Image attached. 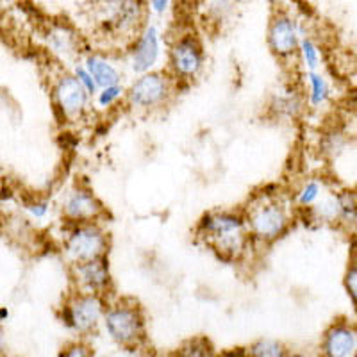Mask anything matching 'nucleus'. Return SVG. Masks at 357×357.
<instances>
[{
	"instance_id": "obj_1",
	"label": "nucleus",
	"mask_w": 357,
	"mask_h": 357,
	"mask_svg": "<svg viewBox=\"0 0 357 357\" xmlns=\"http://www.w3.org/2000/svg\"><path fill=\"white\" fill-rule=\"evenodd\" d=\"M197 240L223 261H240L254 247L240 209H215L199 220Z\"/></svg>"
},
{
	"instance_id": "obj_2",
	"label": "nucleus",
	"mask_w": 357,
	"mask_h": 357,
	"mask_svg": "<svg viewBox=\"0 0 357 357\" xmlns=\"http://www.w3.org/2000/svg\"><path fill=\"white\" fill-rule=\"evenodd\" d=\"M146 13L145 0H93L86 18L97 36L126 50L146 24Z\"/></svg>"
},
{
	"instance_id": "obj_3",
	"label": "nucleus",
	"mask_w": 357,
	"mask_h": 357,
	"mask_svg": "<svg viewBox=\"0 0 357 357\" xmlns=\"http://www.w3.org/2000/svg\"><path fill=\"white\" fill-rule=\"evenodd\" d=\"M241 211L252 243L256 247H270L284 238L295 222V206L291 199H286L279 191L270 193L263 190L254 193Z\"/></svg>"
},
{
	"instance_id": "obj_4",
	"label": "nucleus",
	"mask_w": 357,
	"mask_h": 357,
	"mask_svg": "<svg viewBox=\"0 0 357 357\" xmlns=\"http://www.w3.org/2000/svg\"><path fill=\"white\" fill-rule=\"evenodd\" d=\"M178 86L167 70H154L134 79L126 89V107L134 114H152L170 106Z\"/></svg>"
},
{
	"instance_id": "obj_5",
	"label": "nucleus",
	"mask_w": 357,
	"mask_h": 357,
	"mask_svg": "<svg viewBox=\"0 0 357 357\" xmlns=\"http://www.w3.org/2000/svg\"><path fill=\"white\" fill-rule=\"evenodd\" d=\"M111 248V236L104 227V222L73 223L66 225L63 236V256L68 264L86 263V261L107 257Z\"/></svg>"
},
{
	"instance_id": "obj_6",
	"label": "nucleus",
	"mask_w": 357,
	"mask_h": 357,
	"mask_svg": "<svg viewBox=\"0 0 357 357\" xmlns=\"http://www.w3.org/2000/svg\"><path fill=\"white\" fill-rule=\"evenodd\" d=\"M50 95L57 116L65 123L84 122L93 113V97L79 84L72 70L63 66L57 70L52 77Z\"/></svg>"
},
{
	"instance_id": "obj_7",
	"label": "nucleus",
	"mask_w": 357,
	"mask_h": 357,
	"mask_svg": "<svg viewBox=\"0 0 357 357\" xmlns=\"http://www.w3.org/2000/svg\"><path fill=\"white\" fill-rule=\"evenodd\" d=\"M206 70V50L193 33L178 34L167 50V72L175 84H193Z\"/></svg>"
},
{
	"instance_id": "obj_8",
	"label": "nucleus",
	"mask_w": 357,
	"mask_h": 357,
	"mask_svg": "<svg viewBox=\"0 0 357 357\" xmlns=\"http://www.w3.org/2000/svg\"><path fill=\"white\" fill-rule=\"evenodd\" d=\"M102 324L118 345L134 347L145 337V314L132 298H120L107 304Z\"/></svg>"
},
{
	"instance_id": "obj_9",
	"label": "nucleus",
	"mask_w": 357,
	"mask_h": 357,
	"mask_svg": "<svg viewBox=\"0 0 357 357\" xmlns=\"http://www.w3.org/2000/svg\"><path fill=\"white\" fill-rule=\"evenodd\" d=\"M165 57V41L161 29L154 22H146L136 38L127 45L126 65L134 77L159 70Z\"/></svg>"
},
{
	"instance_id": "obj_10",
	"label": "nucleus",
	"mask_w": 357,
	"mask_h": 357,
	"mask_svg": "<svg viewBox=\"0 0 357 357\" xmlns=\"http://www.w3.org/2000/svg\"><path fill=\"white\" fill-rule=\"evenodd\" d=\"M106 309L107 302L104 295L75 289L61 307V321L75 333H91L104 320Z\"/></svg>"
},
{
	"instance_id": "obj_11",
	"label": "nucleus",
	"mask_w": 357,
	"mask_h": 357,
	"mask_svg": "<svg viewBox=\"0 0 357 357\" xmlns=\"http://www.w3.org/2000/svg\"><path fill=\"white\" fill-rule=\"evenodd\" d=\"M59 211L66 225L73 223L104 222L107 216L106 207L100 202L93 190L82 183H75L68 188L59 200Z\"/></svg>"
},
{
	"instance_id": "obj_12",
	"label": "nucleus",
	"mask_w": 357,
	"mask_h": 357,
	"mask_svg": "<svg viewBox=\"0 0 357 357\" xmlns=\"http://www.w3.org/2000/svg\"><path fill=\"white\" fill-rule=\"evenodd\" d=\"M301 22H296L291 15L277 11L268 24L266 41L268 49L282 63H289L298 56V47L304 38Z\"/></svg>"
},
{
	"instance_id": "obj_13",
	"label": "nucleus",
	"mask_w": 357,
	"mask_h": 357,
	"mask_svg": "<svg viewBox=\"0 0 357 357\" xmlns=\"http://www.w3.org/2000/svg\"><path fill=\"white\" fill-rule=\"evenodd\" d=\"M47 47L61 65L73 66L84 57V40L70 22H54L47 31Z\"/></svg>"
},
{
	"instance_id": "obj_14",
	"label": "nucleus",
	"mask_w": 357,
	"mask_h": 357,
	"mask_svg": "<svg viewBox=\"0 0 357 357\" xmlns=\"http://www.w3.org/2000/svg\"><path fill=\"white\" fill-rule=\"evenodd\" d=\"M70 275H72V282L77 291L97 293V295L106 296L113 288V273H111L107 257L72 264Z\"/></svg>"
},
{
	"instance_id": "obj_15",
	"label": "nucleus",
	"mask_w": 357,
	"mask_h": 357,
	"mask_svg": "<svg viewBox=\"0 0 357 357\" xmlns=\"http://www.w3.org/2000/svg\"><path fill=\"white\" fill-rule=\"evenodd\" d=\"M305 109L307 104H305L304 89L293 82H284L273 89L266 106L268 116L279 122H295L304 114Z\"/></svg>"
},
{
	"instance_id": "obj_16",
	"label": "nucleus",
	"mask_w": 357,
	"mask_h": 357,
	"mask_svg": "<svg viewBox=\"0 0 357 357\" xmlns=\"http://www.w3.org/2000/svg\"><path fill=\"white\" fill-rule=\"evenodd\" d=\"M325 357H354L357 354V327L349 321H334L321 340Z\"/></svg>"
},
{
	"instance_id": "obj_17",
	"label": "nucleus",
	"mask_w": 357,
	"mask_h": 357,
	"mask_svg": "<svg viewBox=\"0 0 357 357\" xmlns=\"http://www.w3.org/2000/svg\"><path fill=\"white\" fill-rule=\"evenodd\" d=\"M82 65L93 75L98 89L106 86L122 84L123 70L107 50H89L82 57Z\"/></svg>"
},
{
	"instance_id": "obj_18",
	"label": "nucleus",
	"mask_w": 357,
	"mask_h": 357,
	"mask_svg": "<svg viewBox=\"0 0 357 357\" xmlns=\"http://www.w3.org/2000/svg\"><path fill=\"white\" fill-rule=\"evenodd\" d=\"M302 79H304L302 89H304L307 107L314 111L324 109L331 102V98H333V86H331L327 75L320 72V70H317V72H304Z\"/></svg>"
},
{
	"instance_id": "obj_19",
	"label": "nucleus",
	"mask_w": 357,
	"mask_h": 357,
	"mask_svg": "<svg viewBox=\"0 0 357 357\" xmlns=\"http://www.w3.org/2000/svg\"><path fill=\"white\" fill-rule=\"evenodd\" d=\"M325 193H327V190H325L324 178H318V177L305 178L304 183L296 188L295 193H293L291 202L293 206L298 207V209L309 211L311 207H314L318 202H320L321 197H324Z\"/></svg>"
},
{
	"instance_id": "obj_20",
	"label": "nucleus",
	"mask_w": 357,
	"mask_h": 357,
	"mask_svg": "<svg viewBox=\"0 0 357 357\" xmlns=\"http://www.w3.org/2000/svg\"><path fill=\"white\" fill-rule=\"evenodd\" d=\"M337 204V225L357 227V190L334 191Z\"/></svg>"
},
{
	"instance_id": "obj_21",
	"label": "nucleus",
	"mask_w": 357,
	"mask_h": 357,
	"mask_svg": "<svg viewBox=\"0 0 357 357\" xmlns=\"http://www.w3.org/2000/svg\"><path fill=\"white\" fill-rule=\"evenodd\" d=\"M298 61L302 63L304 72H317L321 68V61H324V52H321L320 45L317 40H312L311 36L305 34L298 47Z\"/></svg>"
},
{
	"instance_id": "obj_22",
	"label": "nucleus",
	"mask_w": 357,
	"mask_h": 357,
	"mask_svg": "<svg viewBox=\"0 0 357 357\" xmlns=\"http://www.w3.org/2000/svg\"><path fill=\"white\" fill-rule=\"evenodd\" d=\"M126 86L123 84H114L106 86V88L98 89V93L93 97V106L95 109L107 113V111L114 109L126 100Z\"/></svg>"
},
{
	"instance_id": "obj_23",
	"label": "nucleus",
	"mask_w": 357,
	"mask_h": 357,
	"mask_svg": "<svg viewBox=\"0 0 357 357\" xmlns=\"http://www.w3.org/2000/svg\"><path fill=\"white\" fill-rule=\"evenodd\" d=\"M236 0H209L206 6L207 17L213 24H227L236 15Z\"/></svg>"
},
{
	"instance_id": "obj_24",
	"label": "nucleus",
	"mask_w": 357,
	"mask_h": 357,
	"mask_svg": "<svg viewBox=\"0 0 357 357\" xmlns=\"http://www.w3.org/2000/svg\"><path fill=\"white\" fill-rule=\"evenodd\" d=\"M248 357H286V349L275 340H259L247 350Z\"/></svg>"
},
{
	"instance_id": "obj_25",
	"label": "nucleus",
	"mask_w": 357,
	"mask_h": 357,
	"mask_svg": "<svg viewBox=\"0 0 357 357\" xmlns=\"http://www.w3.org/2000/svg\"><path fill=\"white\" fill-rule=\"evenodd\" d=\"M174 357H213L211 343L204 337L190 340L181 349L175 350Z\"/></svg>"
},
{
	"instance_id": "obj_26",
	"label": "nucleus",
	"mask_w": 357,
	"mask_h": 357,
	"mask_svg": "<svg viewBox=\"0 0 357 357\" xmlns=\"http://www.w3.org/2000/svg\"><path fill=\"white\" fill-rule=\"evenodd\" d=\"M72 72H73V75L77 77L79 84H81L82 88H84L86 91H88L89 95H91V97H95V95L98 93L97 82H95L93 75H91V73L88 72V68H86V66L82 65V61L77 63V65H73L72 66Z\"/></svg>"
},
{
	"instance_id": "obj_27",
	"label": "nucleus",
	"mask_w": 357,
	"mask_h": 357,
	"mask_svg": "<svg viewBox=\"0 0 357 357\" xmlns=\"http://www.w3.org/2000/svg\"><path fill=\"white\" fill-rule=\"evenodd\" d=\"M343 286H345L347 295L357 309V263H352V261L349 263L345 275H343Z\"/></svg>"
},
{
	"instance_id": "obj_28",
	"label": "nucleus",
	"mask_w": 357,
	"mask_h": 357,
	"mask_svg": "<svg viewBox=\"0 0 357 357\" xmlns=\"http://www.w3.org/2000/svg\"><path fill=\"white\" fill-rule=\"evenodd\" d=\"M345 149V138H343V134L341 132H331L327 134L324 138V152L325 154H331V155H337L343 152Z\"/></svg>"
},
{
	"instance_id": "obj_29",
	"label": "nucleus",
	"mask_w": 357,
	"mask_h": 357,
	"mask_svg": "<svg viewBox=\"0 0 357 357\" xmlns=\"http://www.w3.org/2000/svg\"><path fill=\"white\" fill-rule=\"evenodd\" d=\"M50 209H52V206H50L49 200H34V202H31L27 206V211L29 215L33 216L34 220H45L47 216H49Z\"/></svg>"
},
{
	"instance_id": "obj_30",
	"label": "nucleus",
	"mask_w": 357,
	"mask_h": 357,
	"mask_svg": "<svg viewBox=\"0 0 357 357\" xmlns=\"http://www.w3.org/2000/svg\"><path fill=\"white\" fill-rule=\"evenodd\" d=\"M174 6V0H146V9L154 17H165Z\"/></svg>"
},
{
	"instance_id": "obj_31",
	"label": "nucleus",
	"mask_w": 357,
	"mask_h": 357,
	"mask_svg": "<svg viewBox=\"0 0 357 357\" xmlns=\"http://www.w3.org/2000/svg\"><path fill=\"white\" fill-rule=\"evenodd\" d=\"M61 357H91L89 356V350L86 349L82 343H73V345L66 347L61 352Z\"/></svg>"
},
{
	"instance_id": "obj_32",
	"label": "nucleus",
	"mask_w": 357,
	"mask_h": 357,
	"mask_svg": "<svg viewBox=\"0 0 357 357\" xmlns=\"http://www.w3.org/2000/svg\"><path fill=\"white\" fill-rule=\"evenodd\" d=\"M350 261L357 263V234L352 236V240H350Z\"/></svg>"
},
{
	"instance_id": "obj_33",
	"label": "nucleus",
	"mask_w": 357,
	"mask_h": 357,
	"mask_svg": "<svg viewBox=\"0 0 357 357\" xmlns=\"http://www.w3.org/2000/svg\"><path fill=\"white\" fill-rule=\"evenodd\" d=\"M8 318H9V311H8V307H0V321L8 320Z\"/></svg>"
},
{
	"instance_id": "obj_34",
	"label": "nucleus",
	"mask_w": 357,
	"mask_h": 357,
	"mask_svg": "<svg viewBox=\"0 0 357 357\" xmlns=\"http://www.w3.org/2000/svg\"><path fill=\"white\" fill-rule=\"evenodd\" d=\"M286 357H312V356H309V354H298V352H295V354H286Z\"/></svg>"
},
{
	"instance_id": "obj_35",
	"label": "nucleus",
	"mask_w": 357,
	"mask_h": 357,
	"mask_svg": "<svg viewBox=\"0 0 357 357\" xmlns=\"http://www.w3.org/2000/svg\"><path fill=\"white\" fill-rule=\"evenodd\" d=\"M2 350H4V337L0 334V354H2Z\"/></svg>"
},
{
	"instance_id": "obj_36",
	"label": "nucleus",
	"mask_w": 357,
	"mask_h": 357,
	"mask_svg": "<svg viewBox=\"0 0 357 357\" xmlns=\"http://www.w3.org/2000/svg\"><path fill=\"white\" fill-rule=\"evenodd\" d=\"M354 357H357V354H356V356H354Z\"/></svg>"
}]
</instances>
